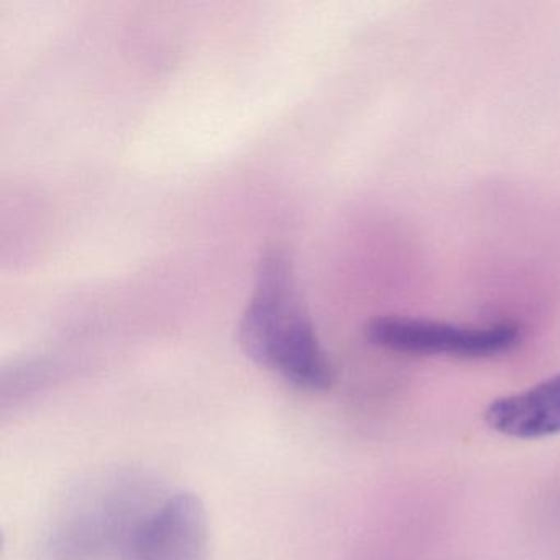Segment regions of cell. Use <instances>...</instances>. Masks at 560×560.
<instances>
[{"instance_id":"cell-1","label":"cell","mask_w":560,"mask_h":560,"mask_svg":"<svg viewBox=\"0 0 560 560\" xmlns=\"http://www.w3.org/2000/svg\"><path fill=\"white\" fill-rule=\"evenodd\" d=\"M245 355L304 392H327L334 369L301 301L290 258L280 248L265 252L257 284L238 324Z\"/></svg>"},{"instance_id":"cell-2","label":"cell","mask_w":560,"mask_h":560,"mask_svg":"<svg viewBox=\"0 0 560 560\" xmlns=\"http://www.w3.org/2000/svg\"><path fill=\"white\" fill-rule=\"evenodd\" d=\"M168 494L153 478L116 468L80 485L61 506L45 539L47 560H103L126 552Z\"/></svg>"},{"instance_id":"cell-3","label":"cell","mask_w":560,"mask_h":560,"mask_svg":"<svg viewBox=\"0 0 560 560\" xmlns=\"http://www.w3.org/2000/svg\"><path fill=\"white\" fill-rule=\"evenodd\" d=\"M365 336L370 342L393 352L444 353L464 359L500 355L521 342V329L516 324L471 327L398 316L375 317L366 324Z\"/></svg>"},{"instance_id":"cell-4","label":"cell","mask_w":560,"mask_h":560,"mask_svg":"<svg viewBox=\"0 0 560 560\" xmlns=\"http://www.w3.org/2000/svg\"><path fill=\"white\" fill-rule=\"evenodd\" d=\"M205 504L189 491L168 494L140 526L122 560H208Z\"/></svg>"},{"instance_id":"cell-5","label":"cell","mask_w":560,"mask_h":560,"mask_svg":"<svg viewBox=\"0 0 560 560\" xmlns=\"http://www.w3.org/2000/svg\"><path fill=\"white\" fill-rule=\"evenodd\" d=\"M485 421L493 431L514 439H542L560 432V373L526 392L490 402Z\"/></svg>"}]
</instances>
